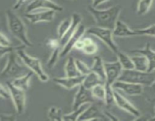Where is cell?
Returning <instances> with one entry per match:
<instances>
[{
	"label": "cell",
	"mask_w": 155,
	"mask_h": 121,
	"mask_svg": "<svg viewBox=\"0 0 155 121\" xmlns=\"http://www.w3.org/2000/svg\"><path fill=\"white\" fill-rule=\"evenodd\" d=\"M87 9L93 17L96 26L110 30H114L115 27L121 11V7L118 5L104 10H99L92 5H89Z\"/></svg>",
	"instance_id": "6da1fadb"
},
{
	"label": "cell",
	"mask_w": 155,
	"mask_h": 121,
	"mask_svg": "<svg viewBox=\"0 0 155 121\" xmlns=\"http://www.w3.org/2000/svg\"><path fill=\"white\" fill-rule=\"evenodd\" d=\"M8 27L10 33L16 39L21 41L23 45L26 47L33 46V44L28 39L27 33V28L21 20V18L12 9L6 11Z\"/></svg>",
	"instance_id": "7a4b0ae2"
},
{
	"label": "cell",
	"mask_w": 155,
	"mask_h": 121,
	"mask_svg": "<svg viewBox=\"0 0 155 121\" xmlns=\"http://www.w3.org/2000/svg\"><path fill=\"white\" fill-rule=\"evenodd\" d=\"M15 51H16L18 57L24 63V64L28 69H30L33 74H36L40 81L45 83L49 80V77L44 71L39 59L32 57L30 54H27L25 50L24 49V46H20V48H18Z\"/></svg>",
	"instance_id": "3957f363"
},
{
	"label": "cell",
	"mask_w": 155,
	"mask_h": 121,
	"mask_svg": "<svg viewBox=\"0 0 155 121\" xmlns=\"http://www.w3.org/2000/svg\"><path fill=\"white\" fill-rule=\"evenodd\" d=\"M118 80L136 83L143 86H150L155 80V73L148 71L144 72L136 69L123 70Z\"/></svg>",
	"instance_id": "277c9868"
},
{
	"label": "cell",
	"mask_w": 155,
	"mask_h": 121,
	"mask_svg": "<svg viewBox=\"0 0 155 121\" xmlns=\"http://www.w3.org/2000/svg\"><path fill=\"white\" fill-rule=\"evenodd\" d=\"M18 57L15 51L9 53L7 64L0 74L1 77L8 80H14L24 74V72L26 71V68L18 61Z\"/></svg>",
	"instance_id": "5b68a950"
},
{
	"label": "cell",
	"mask_w": 155,
	"mask_h": 121,
	"mask_svg": "<svg viewBox=\"0 0 155 121\" xmlns=\"http://www.w3.org/2000/svg\"><path fill=\"white\" fill-rule=\"evenodd\" d=\"M86 33L98 38L115 54L120 50L114 40L113 30L96 26V27H91L86 29Z\"/></svg>",
	"instance_id": "8992f818"
},
{
	"label": "cell",
	"mask_w": 155,
	"mask_h": 121,
	"mask_svg": "<svg viewBox=\"0 0 155 121\" xmlns=\"http://www.w3.org/2000/svg\"><path fill=\"white\" fill-rule=\"evenodd\" d=\"M7 87L10 92L11 98L15 105V110L18 114L21 115L25 111L26 107V93L25 91L18 89L14 86L11 81H8Z\"/></svg>",
	"instance_id": "52a82bcc"
},
{
	"label": "cell",
	"mask_w": 155,
	"mask_h": 121,
	"mask_svg": "<svg viewBox=\"0 0 155 121\" xmlns=\"http://www.w3.org/2000/svg\"><path fill=\"white\" fill-rule=\"evenodd\" d=\"M53 10L56 12L63 11V7L51 0H33L26 8V13L36 11V10Z\"/></svg>",
	"instance_id": "ba28073f"
},
{
	"label": "cell",
	"mask_w": 155,
	"mask_h": 121,
	"mask_svg": "<svg viewBox=\"0 0 155 121\" xmlns=\"http://www.w3.org/2000/svg\"><path fill=\"white\" fill-rule=\"evenodd\" d=\"M96 101L94 98L91 89L85 88L83 85L79 86V89L76 93L74 97V102H73V110L78 108L81 105L85 104H93Z\"/></svg>",
	"instance_id": "9c48e42d"
},
{
	"label": "cell",
	"mask_w": 155,
	"mask_h": 121,
	"mask_svg": "<svg viewBox=\"0 0 155 121\" xmlns=\"http://www.w3.org/2000/svg\"><path fill=\"white\" fill-rule=\"evenodd\" d=\"M104 69H105L106 83H110L113 86L114 83L117 81L120 77L123 71V67L119 60L115 61H105L104 62Z\"/></svg>",
	"instance_id": "30bf717a"
},
{
	"label": "cell",
	"mask_w": 155,
	"mask_h": 121,
	"mask_svg": "<svg viewBox=\"0 0 155 121\" xmlns=\"http://www.w3.org/2000/svg\"><path fill=\"white\" fill-rule=\"evenodd\" d=\"M114 102L119 108L122 109L124 111L130 113L133 116H136V119L141 116L140 111L136 108L133 103L130 102L127 98L124 96L117 89H114Z\"/></svg>",
	"instance_id": "8fae6325"
},
{
	"label": "cell",
	"mask_w": 155,
	"mask_h": 121,
	"mask_svg": "<svg viewBox=\"0 0 155 121\" xmlns=\"http://www.w3.org/2000/svg\"><path fill=\"white\" fill-rule=\"evenodd\" d=\"M113 87L115 89L122 91L127 95H131V96L142 95L144 91V86L142 85L122 81V80H117L113 84Z\"/></svg>",
	"instance_id": "7c38bea8"
},
{
	"label": "cell",
	"mask_w": 155,
	"mask_h": 121,
	"mask_svg": "<svg viewBox=\"0 0 155 121\" xmlns=\"http://www.w3.org/2000/svg\"><path fill=\"white\" fill-rule=\"evenodd\" d=\"M55 12L53 10H44L42 11H33L25 13L24 17L31 24H37L40 22H51L54 20Z\"/></svg>",
	"instance_id": "4fadbf2b"
},
{
	"label": "cell",
	"mask_w": 155,
	"mask_h": 121,
	"mask_svg": "<svg viewBox=\"0 0 155 121\" xmlns=\"http://www.w3.org/2000/svg\"><path fill=\"white\" fill-rule=\"evenodd\" d=\"M86 31V27H85V26L81 23V24H80V26L78 27V28H77V30H76V32L74 33V34L71 36V38L69 39V41L67 42L66 45L62 48L61 51L60 57H65V56L68 55V54L71 52V50L74 48L75 44L77 43L82 37L84 36Z\"/></svg>",
	"instance_id": "5bb4252c"
},
{
	"label": "cell",
	"mask_w": 155,
	"mask_h": 121,
	"mask_svg": "<svg viewBox=\"0 0 155 121\" xmlns=\"http://www.w3.org/2000/svg\"><path fill=\"white\" fill-rule=\"evenodd\" d=\"M85 76L80 75L77 77H55L53 79V82L58 86L64 88L66 89H72L77 86H80L83 84Z\"/></svg>",
	"instance_id": "9a60e30c"
},
{
	"label": "cell",
	"mask_w": 155,
	"mask_h": 121,
	"mask_svg": "<svg viewBox=\"0 0 155 121\" xmlns=\"http://www.w3.org/2000/svg\"><path fill=\"white\" fill-rule=\"evenodd\" d=\"M77 50H80L86 54L92 55L96 54L98 50V45L90 37H82L74 45Z\"/></svg>",
	"instance_id": "2e32d148"
},
{
	"label": "cell",
	"mask_w": 155,
	"mask_h": 121,
	"mask_svg": "<svg viewBox=\"0 0 155 121\" xmlns=\"http://www.w3.org/2000/svg\"><path fill=\"white\" fill-rule=\"evenodd\" d=\"M82 22V17L81 15L79 13L77 12H74V14L71 16V25L70 27V28L68 29V31L66 32L64 36L62 38H61L59 39V42H60V45L61 48H63L65 45L67 44V42L69 41V39H71V36L74 34V33L76 32V30H77L78 27L80 26V24Z\"/></svg>",
	"instance_id": "e0dca14e"
},
{
	"label": "cell",
	"mask_w": 155,
	"mask_h": 121,
	"mask_svg": "<svg viewBox=\"0 0 155 121\" xmlns=\"http://www.w3.org/2000/svg\"><path fill=\"white\" fill-rule=\"evenodd\" d=\"M104 113L95 104H91L89 107L82 113L78 120H94V119H105Z\"/></svg>",
	"instance_id": "ac0fdd59"
},
{
	"label": "cell",
	"mask_w": 155,
	"mask_h": 121,
	"mask_svg": "<svg viewBox=\"0 0 155 121\" xmlns=\"http://www.w3.org/2000/svg\"><path fill=\"white\" fill-rule=\"evenodd\" d=\"M132 53L141 54L145 56L148 61V72H154L155 70V51L151 49L150 43H147L142 48L131 50Z\"/></svg>",
	"instance_id": "d6986e66"
},
{
	"label": "cell",
	"mask_w": 155,
	"mask_h": 121,
	"mask_svg": "<svg viewBox=\"0 0 155 121\" xmlns=\"http://www.w3.org/2000/svg\"><path fill=\"white\" fill-rule=\"evenodd\" d=\"M113 35L115 37H132L138 36L136 30H132L124 21L118 20L113 30Z\"/></svg>",
	"instance_id": "ffe728a7"
},
{
	"label": "cell",
	"mask_w": 155,
	"mask_h": 121,
	"mask_svg": "<svg viewBox=\"0 0 155 121\" xmlns=\"http://www.w3.org/2000/svg\"><path fill=\"white\" fill-rule=\"evenodd\" d=\"M33 75V73L32 71L27 72L17 78L12 80V83L15 86H16L18 89H21L22 90L27 91L30 87V81L31 80L32 77Z\"/></svg>",
	"instance_id": "44dd1931"
},
{
	"label": "cell",
	"mask_w": 155,
	"mask_h": 121,
	"mask_svg": "<svg viewBox=\"0 0 155 121\" xmlns=\"http://www.w3.org/2000/svg\"><path fill=\"white\" fill-rule=\"evenodd\" d=\"M105 83V81L102 80L98 74L91 71L89 74L85 76L84 80L83 82V86L88 89H92L94 86L98 84Z\"/></svg>",
	"instance_id": "7402d4cb"
},
{
	"label": "cell",
	"mask_w": 155,
	"mask_h": 121,
	"mask_svg": "<svg viewBox=\"0 0 155 121\" xmlns=\"http://www.w3.org/2000/svg\"><path fill=\"white\" fill-rule=\"evenodd\" d=\"M104 61L100 56H95L94 57V61L91 67V71L98 74L104 81L106 82L105 69H104Z\"/></svg>",
	"instance_id": "603a6c76"
},
{
	"label": "cell",
	"mask_w": 155,
	"mask_h": 121,
	"mask_svg": "<svg viewBox=\"0 0 155 121\" xmlns=\"http://www.w3.org/2000/svg\"><path fill=\"white\" fill-rule=\"evenodd\" d=\"M133 60L134 69L139 71H148V61L146 57L141 54H135L131 57Z\"/></svg>",
	"instance_id": "cb8c5ba5"
},
{
	"label": "cell",
	"mask_w": 155,
	"mask_h": 121,
	"mask_svg": "<svg viewBox=\"0 0 155 121\" xmlns=\"http://www.w3.org/2000/svg\"><path fill=\"white\" fill-rule=\"evenodd\" d=\"M116 55L117 57V60L120 63L121 66H122L124 70H130L134 69V65H133V60H132L131 57L127 55L126 53L123 52L120 50L116 53Z\"/></svg>",
	"instance_id": "d4e9b609"
},
{
	"label": "cell",
	"mask_w": 155,
	"mask_h": 121,
	"mask_svg": "<svg viewBox=\"0 0 155 121\" xmlns=\"http://www.w3.org/2000/svg\"><path fill=\"white\" fill-rule=\"evenodd\" d=\"M64 71L66 77H77L80 75L76 64L75 59L73 57H69L68 58L64 67Z\"/></svg>",
	"instance_id": "484cf974"
},
{
	"label": "cell",
	"mask_w": 155,
	"mask_h": 121,
	"mask_svg": "<svg viewBox=\"0 0 155 121\" xmlns=\"http://www.w3.org/2000/svg\"><path fill=\"white\" fill-rule=\"evenodd\" d=\"M89 104H85L79 107L78 108L73 110L72 112L67 114L63 115V120L66 121H77L79 119V117L82 114L83 111L89 107Z\"/></svg>",
	"instance_id": "4316f807"
},
{
	"label": "cell",
	"mask_w": 155,
	"mask_h": 121,
	"mask_svg": "<svg viewBox=\"0 0 155 121\" xmlns=\"http://www.w3.org/2000/svg\"><path fill=\"white\" fill-rule=\"evenodd\" d=\"M105 86V98H104V104L107 106H110L114 103V89L113 86L110 83H104Z\"/></svg>",
	"instance_id": "83f0119b"
},
{
	"label": "cell",
	"mask_w": 155,
	"mask_h": 121,
	"mask_svg": "<svg viewBox=\"0 0 155 121\" xmlns=\"http://www.w3.org/2000/svg\"><path fill=\"white\" fill-rule=\"evenodd\" d=\"M91 91H92V95L95 99L102 101L104 102V98H105V86H104V83L96 85L91 89Z\"/></svg>",
	"instance_id": "f1b7e54d"
},
{
	"label": "cell",
	"mask_w": 155,
	"mask_h": 121,
	"mask_svg": "<svg viewBox=\"0 0 155 121\" xmlns=\"http://www.w3.org/2000/svg\"><path fill=\"white\" fill-rule=\"evenodd\" d=\"M63 113H62V110L59 107L52 106L49 107L48 110L47 116L50 120L54 121H61L63 120Z\"/></svg>",
	"instance_id": "f546056e"
},
{
	"label": "cell",
	"mask_w": 155,
	"mask_h": 121,
	"mask_svg": "<svg viewBox=\"0 0 155 121\" xmlns=\"http://www.w3.org/2000/svg\"><path fill=\"white\" fill-rule=\"evenodd\" d=\"M154 0H140L138 3L137 15H145L149 11Z\"/></svg>",
	"instance_id": "4dcf8cb0"
},
{
	"label": "cell",
	"mask_w": 155,
	"mask_h": 121,
	"mask_svg": "<svg viewBox=\"0 0 155 121\" xmlns=\"http://www.w3.org/2000/svg\"><path fill=\"white\" fill-rule=\"evenodd\" d=\"M147 101L155 103V80L150 86H144L143 93Z\"/></svg>",
	"instance_id": "1f68e13d"
},
{
	"label": "cell",
	"mask_w": 155,
	"mask_h": 121,
	"mask_svg": "<svg viewBox=\"0 0 155 121\" xmlns=\"http://www.w3.org/2000/svg\"><path fill=\"white\" fill-rule=\"evenodd\" d=\"M71 25V18H66L64 21H62L59 24L58 27L57 33L59 39L61 38H62L64 36V35L66 33V32L68 31V29L70 28Z\"/></svg>",
	"instance_id": "d6a6232c"
},
{
	"label": "cell",
	"mask_w": 155,
	"mask_h": 121,
	"mask_svg": "<svg viewBox=\"0 0 155 121\" xmlns=\"http://www.w3.org/2000/svg\"><path fill=\"white\" fill-rule=\"evenodd\" d=\"M75 61L80 75L86 76L91 72V67L88 66L85 62L82 61L81 60H79V59H75Z\"/></svg>",
	"instance_id": "836d02e7"
},
{
	"label": "cell",
	"mask_w": 155,
	"mask_h": 121,
	"mask_svg": "<svg viewBox=\"0 0 155 121\" xmlns=\"http://www.w3.org/2000/svg\"><path fill=\"white\" fill-rule=\"evenodd\" d=\"M136 31L138 36H149L155 37V24H152L146 28L136 29Z\"/></svg>",
	"instance_id": "e575fe53"
},
{
	"label": "cell",
	"mask_w": 155,
	"mask_h": 121,
	"mask_svg": "<svg viewBox=\"0 0 155 121\" xmlns=\"http://www.w3.org/2000/svg\"><path fill=\"white\" fill-rule=\"evenodd\" d=\"M60 48H55V49L52 50V52H51V56H50L49 59H48V62H47V66H48L49 68L53 67L55 65V64L57 63L58 57H60V54H61Z\"/></svg>",
	"instance_id": "d590c367"
},
{
	"label": "cell",
	"mask_w": 155,
	"mask_h": 121,
	"mask_svg": "<svg viewBox=\"0 0 155 121\" xmlns=\"http://www.w3.org/2000/svg\"><path fill=\"white\" fill-rule=\"evenodd\" d=\"M19 48H20V46L19 47L0 46V58H1V57H2L4 55H5V54H8L9 53L12 52V51H16V50Z\"/></svg>",
	"instance_id": "8d00e7d4"
},
{
	"label": "cell",
	"mask_w": 155,
	"mask_h": 121,
	"mask_svg": "<svg viewBox=\"0 0 155 121\" xmlns=\"http://www.w3.org/2000/svg\"><path fill=\"white\" fill-rule=\"evenodd\" d=\"M46 44H47V46H48L49 48H51V50H54L58 48H61L60 45V42H59V40H58V39H48Z\"/></svg>",
	"instance_id": "74e56055"
},
{
	"label": "cell",
	"mask_w": 155,
	"mask_h": 121,
	"mask_svg": "<svg viewBox=\"0 0 155 121\" xmlns=\"http://www.w3.org/2000/svg\"><path fill=\"white\" fill-rule=\"evenodd\" d=\"M0 98H4V99H8L11 98L10 92H9L8 89H6L1 83H0Z\"/></svg>",
	"instance_id": "f35d334b"
},
{
	"label": "cell",
	"mask_w": 155,
	"mask_h": 121,
	"mask_svg": "<svg viewBox=\"0 0 155 121\" xmlns=\"http://www.w3.org/2000/svg\"><path fill=\"white\" fill-rule=\"evenodd\" d=\"M0 46L8 47L11 46V42L3 33L0 32Z\"/></svg>",
	"instance_id": "ab89813d"
},
{
	"label": "cell",
	"mask_w": 155,
	"mask_h": 121,
	"mask_svg": "<svg viewBox=\"0 0 155 121\" xmlns=\"http://www.w3.org/2000/svg\"><path fill=\"white\" fill-rule=\"evenodd\" d=\"M15 116L13 114H0V120H15Z\"/></svg>",
	"instance_id": "60d3db41"
},
{
	"label": "cell",
	"mask_w": 155,
	"mask_h": 121,
	"mask_svg": "<svg viewBox=\"0 0 155 121\" xmlns=\"http://www.w3.org/2000/svg\"><path fill=\"white\" fill-rule=\"evenodd\" d=\"M26 1L27 0H17L16 2H15V4L13 6V10H18V9H19Z\"/></svg>",
	"instance_id": "b9f144b4"
},
{
	"label": "cell",
	"mask_w": 155,
	"mask_h": 121,
	"mask_svg": "<svg viewBox=\"0 0 155 121\" xmlns=\"http://www.w3.org/2000/svg\"><path fill=\"white\" fill-rule=\"evenodd\" d=\"M104 114L105 116V117H107V119H110V120H118V118H117L114 115L112 114L109 111H104Z\"/></svg>",
	"instance_id": "7bdbcfd3"
},
{
	"label": "cell",
	"mask_w": 155,
	"mask_h": 121,
	"mask_svg": "<svg viewBox=\"0 0 155 121\" xmlns=\"http://www.w3.org/2000/svg\"><path fill=\"white\" fill-rule=\"evenodd\" d=\"M108 1H110V0H92V6L94 8H97L98 5H100L103 4V3Z\"/></svg>",
	"instance_id": "ee69618b"
},
{
	"label": "cell",
	"mask_w": 155,
	"mask_h": 121,
	"mask_svg": "<svg viewBox=\"0 0 155 121\" xmlns=\"http://www.w3.org/2000/svg\"><path fill=\"white\" fill-rule=\"evenodd\" d=\"M154 111H155V106H154ZM151 120H154L155 121V116L153 118H151Z\"/></svg>",
	"instance_id": "f6af8a7d"
},
{
	"label": "cell",
	"mask_w": 155,
	"mask_h": 121,
	"mask_svg": "<svg viewBox=\"0 0 155 121\" xmlns=\"http://www.w3.org/2000/svg\"><path fill=\"white\" fill-rule=\"evenodd\" d=\"M72 1H76V0H72Z\"/></svg>",
	"instance_id": "bcb514c9"
},
{
	"label": "cell",
	"mask_w": 155,
	"mask_h": 121,
	"mask_svg": "<svg viewBox=\"0 0 155 121\" xmlns=\"http://www.w3.org/2000/svg\"><path fill=\"white\" fill-rule=\"evenodd\" d=\"M154 73H155V70H154Z\"/></svg>",
	"instance_id": "7dc6e473"
}]
</instances>
